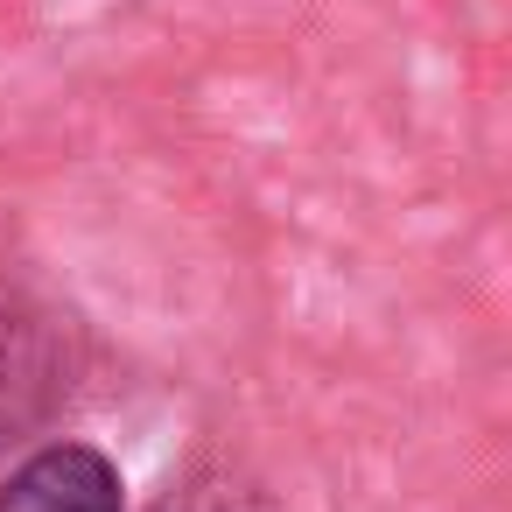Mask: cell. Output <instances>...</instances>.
Returning a JSON list of instances; mask_svg holds the SVG:
<instances>
[{
    "mask_svg": "<svg viewBox=\"0 0 512 512\" xmlns=\"http://www.w3.org/2000/svg\"><path fill=\"white\" fill-rule=\"evenodd\" d=\"M71 393V330L36 295L0 281V442L50 421Z\"/></svg>",
    "mask_w": 512,
    "mask_h": 512,
    "instance_id": "1",
    "label": "cell"
},
{
    "mask_svg": "<svg viewBox=\"0 0 512 512\" xmlns=\"http://www.w3.org/2000/svg\"><path fill=\"white\" fill-rule=\"evenodd\" d=\"M0 512H120V470L92 442H50L8 470Z\"/></svg>",
    "mask_w": 512,
    "mask_h": 512,
    "instance_id": "2",
    "label": "cell"
}]
</instances>
